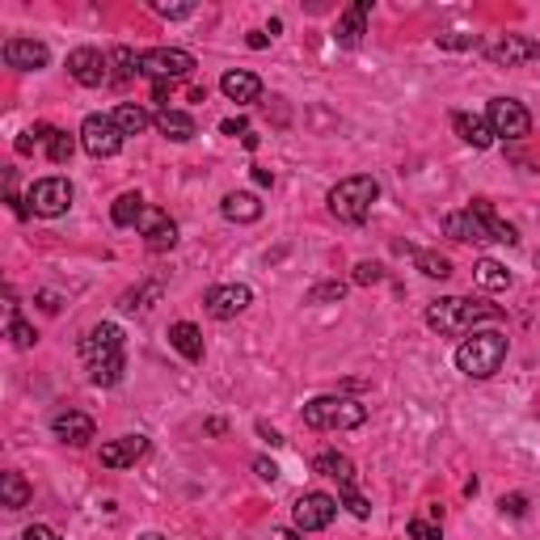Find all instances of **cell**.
<instances>
[{"instance_id": "cell-1", "label": "cell", "mask_w": 540, "mask_h": 540, "mask_svg": "<svg viewBox=\"0 0 540 540\" xmlns=\"http://www.w3.org/2000/svg\"><path fill=\"white\" fill-rule=\"evenodd\" d=\"M81 359H85L89 368V381L98 384V389H111V384L123 381V330L119 325H111V321H101V325H93V330L81 338Z\"/></svg>"}, {"instance_id": "cell-2", "label": "cell", "mask_w": 540, "mask_h": 540, "mask_svg": "<svg viewBox=\"0 0 540 540\" xmlns=\"http://www.w3.org/2000/svg\"><path fill=\"white\" fill-rule=\"evenodd\" d=\"M498 317H503V308L473 300V295H443V300L427 304V325L435 333H448V338L473 333L481 321H498Z\"/></svg>"}, {"instance_id": "cell-3", "label": "cell", "mask_w": 540, "mask_h": 540, "mask_svg": "<svg viewBox=\"0 0 540 540\" xmlns=\"http://www.w3.org/2000/svg\"><path fill=\"white\" fill-rule=\"evenodd\" d=\"M506 363V333L498 330H473V338L456 346V368L468 381H490L494 371Z\"/></svg>"}, {"instance_id": "cell-4", "label": "cell", "mask_w": 540, "mask_h": 540, "mask_svg": "<svg viewBox=\"0 0 540 540\" xmlns=\"http://www.w3.org/2000/svg\"><path fill=\"white\" fill-rule=\"evenodd\" d=\"M308 430H355L368 422V405L355 401V397H342V393H330V397H313L304 401L300 410Z\"/></svg>"}, {"instance_id": "cell-5", "label": "cell", "mask_w": 540, "mask_h": 540, "mask_svg": "<svg viewBox=\"0 0 540 540\" xmlns=\"http://www.w3.org/2000/svg\"><path fill=\"white\" fill-rule=\"evenodd\" d=\"M381 198V182L371 173H355V178H342V182L330 190V211L342 224H363L371 216V203Z\"/></svg>"}, {"instance_id": "cell-6", "label": "cell", "mask_w": 540, "mask_h": 540, "mask_svg": "<svg viewBox=\"0 0 540 540\" xmlns=\"http://www.w3.org/2000/svg\"><path fill=\"white\" fill-rule=\"evenodd\" d=\"M72 182L68 178H38L34 186H30V195H25V203H30V211L34 216H43V220H55V216H63V211L72 207Z\"/></svg>"}, {"instance_id": "cell-7", "label": "cell", "mask_w": 540, "mask_h": 540, "mask_svg": "<svg viewBox=\"0 0 540 540\" xmlns=\"http://www.w3.org/2000/svg\"><path fill=\"white\" fill-rule=\"evenodd\" d=\"M486 123H490L494 140H524L532 131V114L516 98H494L486 106Z\"/></svg>"}, {"instance_id": "cell-8", "label": "cell", "mask_w": 540, "mask_h": 540, "mask_svg": "<svg viewBox=\"0 0 540 540\" xmlns=\"http://www.w3.org/2000/svg\"><path fill=\"white\" fill-rule=\"evenodd\" d=\"M81 148H85L89 157H119V148H123V131L114 127L111 114H89L85 123H81Z\"/></svg>"}, {"instance_id": "cell-9", "label": "cell", "mask_w": 540, "mask_h": 540, "mask_svg": "<svg viewBox=\"0 0 540 540\" xmlns=\"http://www.w3.org/2000/svg\"><path fill=\"white\" fill-rule=\"evenodd\" d=\"M333 519H338V498H330V494H300L292 506V524L295 532H321V528H330Z\"/></svg>"}, {"instance_id": "cell-10", "label": "cell", "mask_w": 540, "mask_h": 540, "mask_svg": "<svg viewBox=\"0 0 540 540\" xmlns=\"http://www.w3.org/2000/svg\"><path fill=\"white\" fill-rule=\"evenodd\" d=\"M140 63H144V72L152 76V81H169V85L195 72V55H190V51H178V47H152L140 55Z\"/></svg>"}, {"instance_id": "cell-11", "label": "cell", "mask_w": 540, "mask_h": 540, "mask_svg": "<svg viewBox=\"0 0 540 540\" xmlns=\"http://www.w3.org/2000/svg\"><path fill=\"white\" fill-rule=\"evenodd\" d=\"M68 76L85 89L106 85V81H111V55H101L98 47H76L72 55H68Z\"/></svg>"}, {"instance_id": "cell-12", "label": "cell", "mask_w": 540, "mask_h": 540, "mask_svg": "<svg viewBox=\"0 0 540 540\" xmlns=\"http://www.w3.org/2000/svg\"><path fill=\"white\" fill-rule=\"evenodd\" d=\"M254 304V292H249L246 283H220V287H211L203 295V308H207L216 321H233L236 313H246Z\"/></svg>"}, {"instance_id": "cell-13", "label": "cell", "mask_w": 540, "mask_h": 540, "mask_svg": "<svg viewBox=\"0 0 540 540\" xmlns=\"http://www.w3.org/2000/svg\"><path fill=\"white\" fill-rule=\"evenodd\" d=\"M486 55H490V63H498V68H519V63L540 60V43L528 34H503L498 43L486 47Z\"/></svg>"}, {"instance_id": "cell-14", "label": "cell", "mask_w": 540, "mask_h": 540, "mask_svg": "<svg viewBox=\"0 0 540 540\" xmlns=\"http://www.w3.org/2000/svg\"><path fill=\"white\" fill-rule=\"evenodd\" d=\"M0 55H5V63L17 68V72H38V68L51 63L47 43H38V38H9V43L0 47Z\"/></svg>"}, {"instance_id": "cell-15", "label": "cell", "mask_w": 540, "mask_h": 540, "mask_svg": "<svg viewBox=\"0 0 540 540\" xmlns=\"http://www.w3.org/2000/svg\"><path fill=\"white\" fill-rule=\"evenodd\" d=\"M135 228L144 233L148 249H169L173 241H178V224L169 220V211H160V207H144V216H140Z\"/></svg>"}, {"instance_id": "cell-16", "label": "cell", "mask_w": 540, "mask_h": 540, "mask_svg": "<svg viewBox=\"0 0 540 540\" xmlns=\"http://www.w3.org/2000/svg\"><path fill=\"white\" fill-rule=\"evenodd\" d=\"M148 456V439L144 435H123V439L101 443V465L106 468H131L135 460Z\"/></svg>"}, {"instance_id": "cell-17", "label": "cell", "mask_w": 540, "mask_h": 540, "mask_svg": "<svg viewBox=\"0 0 540 540\" xmlns=\"http://www.w3.org/2000/svg\"><path fill=\"white\" fill-rule=\"evenodd\" d=\"M51 430H55V439L72 443V448H85L93 439V418L81 414V410H60V414L51 418Z\"/></svg>"}, {"instance_id": "cell-18", "label": "cell", "mask_w": 540, "mask_h": 540, "mask_svg": "<svg viewBox=\"0 0 540 540\" xmlns=\"http://www.w3.org/2000/svg\"><path fill=\"white\" fill-rule=\"evenodd\" d=\"M220 93L228 101H236V106H254L262 98V81L254 72H246V68H228L220 76Z\"/></svg>"}, {"instance_id": "cell-19", "label": "cell", "mask_w": 540, "mask_h": 540, "mask_svg": "<svg viewBox=\"0 0 540 540\" xmlns=\"http://www.w3.org/2000/svg\"><path fill=\"white\" fill-rule=\"evenodd\" d=\"M368 17H371V0H355V5L338 17V34L333 38H338L342 47H359V38L368 34Z\"/></svg>"}, {"instance_id": "cell-20", "label": "cell", "mask_w": 540, "mask_h": 540, "mask_svg": "<svg viewBox=\"0 0 540 540\" xmlns=\"http://www.w3.org/2000/svg\"><path fill=\"white\" fill-rule=\"evenodd\" d=\"M468 211L477 216L481 224H486V233H490V241H498V246H519V233H516V224H506L498 211L486 203V198H473L468 203Z\"/></svg>"}, {"instance_id": "cell-21", "label": "cell", "mask_w": 540, "mask_h": 540, "mask_svg": "<svg viewBox=\"0 0 540 540\" xmlns=\"http://www.w3.org/2000/svg\"><path fill=\"white\" fill-rule=\"evenodd\" d=\"M443 233L452 236V241H465V246H473V241H490V233H486V224L473 216V211H452V216H443Z\"/></svg>"}, {"instance_id": "cell-22", "label": "cell", "mask_w": 540, "mask_h": 540, "mask_svg": "<svg viewBox=\"0 0 540 540\" xmlns=\"http://www.w3.org/2000/svg\"><path fill=\"white\" fill-rule=\"evenodd\" d=\"M220 216L233 224H254V220H262V203H258V195H249V190H233V195H224Z\"/></svg>"}, {"instance_id": "cell-23", "label": "cell", "mask_w": 540, "mask_h": 540, "mask_svg": "<svg viewBox=\"0 0 540 540\" xmlns=\"http://www.w3.org/2000/svg\"><path fill=\"white\" fill-rule=\"evenodd\" d=\"M313 468H317L321 477H333V481H338V490H355V465H351V456H342V452H321L317 460H313Z\"/></svg>"}, {"instance_id": "cell-24", "label": "cell", "mask_w": 540, "mask_h": 540, "mask_svg": "<svg viewBox=\"0 0 540 540\" xmlns=\"http://www.w3.org/2000/svg\"><path fill=\"white\" fill-rule=\"evenodd\" d=\"M169 346L182 359H190V363H203V333H198V325H190V321L169 325Z\"/></svg>"}, {"instance_id": "cell-25", "label": "cell", "mask_w": 540, "mask_h": 540, "mask_svg": "<svg viewBox=\"0 0 540 540\" xmlns=\"http://www.w3.org/2000/svg\"><path fill=\"white\" fill-rule=\"evenodd\" d=\"M157 131L165 135V140H173V144H186V140H195L198 135V127L186 111H160L157 114Z\"/></svg>"}, {"instance_id": "cell-26", "label": "cell", "mask_w": 540, "mask_h": 540, "mask_svg": "<svg viewBox=\"0 0 540 540\" xmlns=\"http://www.w3.org/2000/svg\"><path fill=\"white\" fill-rule=\"evenodd\" d=\"M452 127H456V135H460L465 144H473V148H490L494 144V131H490V123H486L481 114H452Z\"/></svg>"}, {"instance_id": "cell-27", "label": "cell", "mask_w": 540, "mask_h": 540, "mask_svg": "<svg viewBox=\"0 0 540 540\" xmlns=\"http://www.w3.org/2000/svg\"><path fill=\"white\" fill-rule=\"evenodd\" d=\"M144 195L140 190H127V195H119L114 198V207H111V220L119 224V228H135L140 224V216H144Z\"/></svg>"}, {"instance_id": "cell-28", "label": "cell", "mask_w": 540, "mask_h": 540, "mask_svg": "<svg viewBox=\"0 0 540 540\" xmlns=\"http://www.w3.org/2000/svg\"><path fill=\"white\" fill-rule=\"evenodd\" d=\"M114 127H119V131L123 135H140V131H148V127L157 123V119H152V114L144 111V106H131V101H123V106H114Z\"/></svg>"}, {"instance_id": "cell-29", "label": "cell", "mask_w": 540, "mask_h": 540, "mask_svg": "<svg viewBox=\"0 0 540 540\" xmlns=\"http://www.w3.org/2000/svg\"><path fill=\"white\" fill-rule=\"evenodd\" d=\"M473 279H477L486 292H506V287H511V270L494 258H481L477 266H473Z\"/></svg>"}, {"instance_id": "cell-30", "label": "cell", "mask_w": 540, "mask_h": 540, "mask_svg": "<svg viewBox=\"0 0 540 540\" xmlns=\"http://www.w3.org/2000/svg\"><path fill=\"white\" fill-rule=\"evenodd\" d=\"M0 503L9 506V511H22V506L30 503V486H25L22 473H5V477H0Z\"/></svg>"}, {"instance_id": "cell-31", "label": "cell", "mask_w": 540, "mask_h": 540, "mask_svg": "<svg viewBox=\"0 0 540 540\" xmlns=\"http://www.w3.org/2000/svg\"><path fill=\"white\" fill-rule=\"evenodd\" d=\"M414 266L427 275V279H452V262L435 254V249H414Z\"/></svg>"}, {"instance_id": "cell-32", "label": "cell", "mask_w": 540, "mask_h": 540, "mask_svg": "<svg viewBox=\"0 0 540 540\" xmlns=\"http://www.w3.org/2000/svg\"><path fill=\"white\" fill-rule=\"evenodd\" d=\"M111 68H114V81H135V72H144V63H140V55H135L131 47H114L111 51Z\"/></svg>"}, {"instance_id": "cell-33", "label": "cell", "mask_w": 540, "mask_h": 540, "mask_svg": "<svg viewBox=\"0 0 540 540\" xmlns=\"http://www.w3.org/2000/svg\"><path fill=\"white\" fill-rule=\"evenodd\" d=\"M9 338H13V346H22V351H30V346L38 342L34 325H25V321L17 317V300H13V292H9Z\"/></svg>"}, {"instance_id": "cell-34", "label": "cell", "mask_w": 540, "mask_h": 540, "mask_svg": "<svg viewBox=\"0 0 540 540\" xmlns=\"http://www.w3.org/2000/svg\"><path fill=\"white\" fill-rule=\"evenodd\" d=\"M346 295V283H338V279H330V283H317V287H308V304H338Z\"/></svg>"}, {"instance_id": "cell-35", "label": "cell", "mask_w": 540, "mask_h": 540, "mask_svg": "<svg viewBox=\"0 0 540 540\" xmlns=\"http://www.w3.org/2000/svg\"><path fill=\"white\" fill-rule=\"evenodd\" d=\"M47 152H51V160H55V165H68V160H72V152H76V140L68 131H51Z\"/></svg>"}, {"instance_id": "cell-36", "label": "cell", "mask_w": 540, "mask_h": 540, "mask_svg": "<svg viewBox=\"0 0 540 540\" xmlns=\"http://www.w3.org/2000/svg\"><path fill=\"white\" fill-rule=\"evenodd\" d=\"M435 43H439L443 51H477V47H481L477 34H439Z\"/></svg>"}, {"instance_id": "cell-37", "label": "cell", "mask_w": 540, "mask_h": 540, "mask_svg": "<svg viewBox=\"0 0 540 540\" xmlns=\"http://www.w3.org/2000/svg\"><path fill=\"white\" fill-rule=\"evenodd\" d=\"M410 536L414 540H443V528L439 524H430V519H422V516H414L410 519Z\"/></svg>"}, {"instance_id": "cell-38", "label": "cell", "mask_w": 540, "mask_h": 540, "mask_svg": "<svg viewBox=\"0 0 540 540\" xmlns=\"http://www.w3.org/2000/svg\"><path fill=\"white\" fill-rule=\"evenodd\" d=\"M351 279H355L359 287H371V283H381V279H384V266H381V262H359Z\"/></svg>"}, {"instance_id": "cell-39", "label": "cell", "mask_w": 540, "mask_h": 540, "mask_svg": "<svg viewBox=\"0 0 540 540\" xmlns=\"http://www.w3.org/2000/svg\"><path fill=\"white\" fill-rule=\"evenodd\" d=\"M342 506H346V511H351L355 519H368V516H371V503H368V498H363L359 490H342Z\"/></svg>"}, {"instance_id": "cell-40", "label": "cell", "mask_w": 540, "mask_h": 540, "mask_svg": "<svg viewBox=\"0 0 540 540\" xmlns=\"http://www.w3.org/2000/svg\"><path fill=\"white\" fill-rule=\"evenodd\" d=\"M506 511V516L511 519H519V516H528V498H524V494H511V498H503V503H498Z\"/></svg>"}, {"instance_id": "cell-41", "label": "cell", "mask_w": 540, "mask_h": 540, "mask_svg": "<svg viewBox=\"0 0 540 540\" xmlns=\"http://www.w3.org/2000/svg\"><path fill=\"white\" fill-rule=\"evenodd\" d=\"M152 9H157L160 17H169V22H178V17H190L195 5H152Z\"/></svg>"}, {"instance_id": "cell-42", "label": "cell", "mask_w": 540, "mask_h": 540, "mask_svg": "<svg viewBox=\"0 0 540 540\" xmlns=\"http://www.w3.org/2000/svg\"><path fill=\"white\" fill-rule=\"evenodd\" d=\"M22 540H60V532L47 528V524H30V528L22 532Z\"/></svg>"}, {"instance_id": "cell-43", "label": "cell", "mask_w": 540, "mask_h": 540, "mask_svg": "<svg viewBox=\"0 0 540 540\" xmlns=\"http://www.w3.org/2000/svg\"><path fill=\"white\" fill-rule=\"evenodd\" d=\"M254 473H258L262 481H279V465H275V460H266V456H258V460H254Z\"/></svg>"}, {"instance_id": "cell-44", "label": "cell", "mask_w": 540, "mask_h": 540, "mask_svg": "<svg viewBox=\"0 0 540 540\" xmlns=\"http://www.w3.org/2000/svg\"><path fill=\"white\" fill-rule=\"evenodd\" d=\"M220 131H224V135H241V140H246V131H249V127H246V119H224V123H220Z\"/></svg>"}, {"instance_id": "cell-45", "label": "cell", "mask_w": 540, "mask_h": 540, "mask_svg": "<svg viewBox=\"0 0 540 540\" xmlns=\"http://www.w3.org/2000/svg\"><path fill=\"white\" fill-rule=\"evenodd\" d=\"M38 304L47 308V313H60V295H55V292H38Z\"/></svg>"}, {"instance_id": "cell-46", "label": "cell", "mask_w": 540, "mask_h": 540, "mask_svg": "<svg viewBox=\"0 0 540 540\" xmlns=\"http://www.w3.org/2000/svg\"><path fill=\"white\" fill-rule=\"evenodd\" d=\"M258 430H262V439H266L270 448H279V443H283V435L275 427H266V422H258Z\"/></svg>"}, {"instance_id": "cell-47", "label": "cell", "mask_w": 540, "mask_h": 540, "mask_svg": "<svg viewBox=\"0 0 540 540\" xmlns=\"http://www.w3.org/2000/svg\"><path fill=\"white\" fill-rule=\"evenodd\" d=\"M34 144H38V135H34V131H25L22 140H17V152L25 157V152H34Z\"/></svg>"}, {"instance_id": "cell-48", "label": "cell", "mask_w": 540, "mask_h": 540, "mask_svg": "<svg viewBox=\"0 0 540 540\" xmlns=\"http://www.w3.org/2000/svg\"><path fill=\"white\" fill-rule=\"evenodd\" d=\"M266 540H304V532H292V528H275Z\"/></svg>"}, {"instance_id": "cell-49", "label": "cell", "mask_w": 540, "mask_h": 540, "mask_svg": "<svg viewBox=\"0 0 540 540\" xmlns=\"http://www.w3.org/2000/svg\"><path fill=\"white\" fill-rule=\"evenodd\" d=\"M266 43H270V34H262V30H254V34H249V47H254V51H262Z\"/></svg>"}, {"instance_id": "cell-50", "label": "cell", "mask_w": 540, "mask_h": 540, "mask_svg": "<svg viewBox=\"0 0 540 540\" xmlns=\"http://www.w3.org/2000/svg\"><path fill=\"white\" fill-rule=\"evenodd\" d=\"M254 182H258V186H270V182H275V178H270L266 169H254Z\"/></svg>"}, {"instance_id": "cell-51", "label": "cell", "mask_w": 540, "mask_h": 540, "mask_svg": "<svg viewBox=\"0 0 540 540\" xmlns=\"http://www.w3.org/2000/svg\"><path fill=\"white\" fill-rule=\"evenodd\" d=\"M140 540H169V536H157V532H148V536H140Z\"/></svg>"}, {"instance_id": "cell-52", "label": "cell", "mask_w": 540, "mask_h": 540, "mask_svg": "<svg viewBox=\"0 0 540 540\" xmlns=\"http://www.w3.org/2000/svg\"><path fill=\"white\" fill-rule=\"evenodd\" d=\"M536 266H540V254H536Z\"/></svg>"}]
</instances>
